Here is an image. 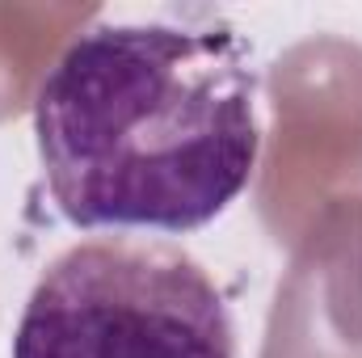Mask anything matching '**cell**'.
Listing matches in <instances>:
<instances>
[{
    "label": "cell",
    "mask_w": 362,
    "mask_h": 358,
    "mask_svg": "<svg viewBox=\"0 0 362 358\" xmlns=\"http://www.w3.org/2000/svg\"><path fill=\"white\" fill-rule=\"evenodd\" d=\"M257 76L232 25L81 30L34 97L47 190L68 224L198 232L257 169Z\"/></svg>",
    "instance_id": "obj_1"
},
{
    "label": "cell",
    "mask_w": 362,
    "mask_h": 358,
    "mask_svg": "<svg viewBox=\"0 0 362 358\" xmlns=\"http://www.w3.org/2000/svg\"><path fill=\"white\" fill-rule=\"evenodd\" d=\"M13 358H236L215 278L165 241H81L42 270Z\"/></svg>",
    "instance_id": "obj_2"
},
{
    "label": "cell",
    "mask_w": 362,
    "mask_h": 358,
    "mask_svg": "<svg viewBox=\"0 0 362 358\" xmlns=\"http://www.w3.org/2000/svg\"><path fill=\"white\" fill-rule=\"evenodd\" d=\"M270 97L262 219L291 245L333 194L362 185V47L341 38L291 47L270 72Z\"/></svg>",
    "instance_id": "obj_3"
},
{
    "label": "cell",
    "mask_w": 362,
    "mask_h": 358,
    "mask_svg": "<svg viewBox=\"0 0 362 358\" xmlns=\"http://www.w3.org/2000/svg\"><path fill=\"white\" fill-rule=\"evenodd\" d=\"M262 358H362V185L333 194L291 241Z\"/></svg>",
    "instance_id": "obj_4"
},
{
    "label": "cell",
    "mask_w": 362,
    "mask_h": 358,
    "mask_svg": "<svg viewBox=\"0 0 362 358\" xmlns=\"http://www.w3.org/2000/svg\"><path fill=\"white\" fill-rule=\"evenodd\" d=\"M97 8H42L34 30H17L21 25V8H8V25L4 30V13H0V118L17 114L21 105H34L38 85L47 81V68H55V51L68 47L76 34H68L72 25H81Z\"/></svg>",
    "instance_id": "obj_5"
}]
</instances>
